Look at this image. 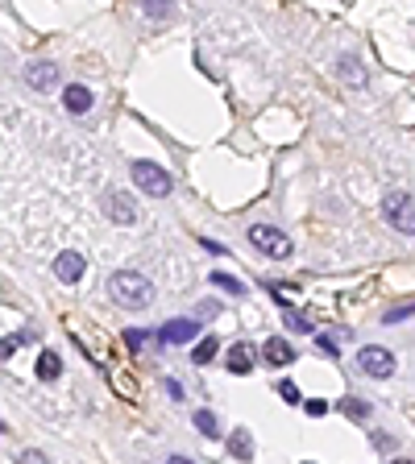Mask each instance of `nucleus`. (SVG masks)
Here are the masks:
<instances>
[{
	"instance_id": "14",
	"label": "nucleus",
	"mask_w": 415,
	"mask_h": 464,
	"mask_svg": "<svg viewBox=\"0 0 415 464\" xmlns=\"http://www.w3.org/2000/svg\"><path fill=\"white\" fill-rule=\"evenodd\" d=\"M191 423L199 427V435H204V439H216V435H220V423H216V415H212V411H195V418H191Z\"/></svg>"
},
{
	"instance_id": "15",
	"label": "nucleus",
	"mask_w": 415,
	"mask_h": 464,
	"mask_svg": "<svg viewBox=\"0 0 415 464\" xmlns=\"http://www.w3.org/2000/svg\"><path fill=\"white\" fill-rule=\"evenodd\" d=\"M141 8H145V17H154V21L175 17V0H141Z\"/></svg>"
},
{
	"instance_id": "13",
	"label": "nucleus",
	"mask_w": 415,
	"mask_h": 464,
	"mask_svg": "<svg viewBox=\"0 0 415 464\" xmlns=\"http://www.w3.org/2000/svg\"><path fill=\"white\" fill-rule=\"evenodd\" d=\"M229 456H232V460H249V456H253V439H249V431H245V427L229 435Z\"/></svg>"
},
{
	"instance_id": "3",
	"label": "nucleus",
	"mask_w": 415,
	"mask_h": 464,
	"mask_svg": "<svg viewBox=\"0 0 415 464\" xmlns=\"http://www.w3.org/2000/svg\"><path fill=\"white\" fill-rule=\"evenodd\" d=\"M129 175H133V183H138L145 195H154V199H166V195H171V186H175V183H171V175H166L158 162H133V166H129Z\"/></svg>"
},
{
	"instance_id": "9",
	"label": "nucleus",
	"mask_w": 415,
	"mask_h": 464,
	"mask_svg": "<svg viewBox=\"0 0 415 464\" xmlns=\"http://www.w3.org/2000/svg\"><path fill=\"white\" fill-rule=\"evenodd\" d=\"M21 79H25V88H34V92H50L54 79H58V67H54V62H29V67L21 71Z\"/></svg>"
},
{
	"instance_id": "20",
	"label": "nucleus",
	"mask_w": 415,
	"mask_h": 464,
	"mask_svg": "<svg viewBox=\"0 0 415 464\" xmlns=\"http://www.w3.org/2000/svg\"><path fill=\"white\" fill-rule=\"evenodd\" d=\"M208 282H212V286H220V290H229V294H241V290H245L232 274H216V270H212V278H208Z\"/></svg>"
},
{
	"instance_id": "17",
	"label": "nucleus",
	"mask_w": 415,
	"mask_h": 464,
	"mask_svg": "<svg viewBox=\"0 0 415 464\" xmlns=\"http://www.w3.org/2000/svg\"><path fill=\"white\" fill-rule=\"evenodd\" d=\"M341 75H345L353 88H366V71H362V67H357V58H349V54L341 58Z\"/></svg>"
},
{
	"instance_id": "11",
	"label": "nucleus",
	"mask_w": 415,
	"mask_h": 464,
	"mask_svg": "<svg viewBox=\"0 0 415 464\" xmlns=\"http://www.w3.org/2000/svg\"><path fill=\"white\" fill-rule=\"evenodd\" d=\"M262 357H266V365L282 369V365H291V361H295V348H291L282 336H270V340L262 344Z\"/></svg>"
},
{
	"instance_id": "24",
	"label": "nucleus",
	"mask_w": 415,
	"mask_h": 464,
	"mask_svg": "<svg viewBox=\"0 0 415 464\" xmlns=\"http://www.w3.org/2000/svg\"><path fill=\"white\" fill-rule=\"evenodd\" d=\"M199 245H204L208 253H216V257H229V245H220V240H208V236H204Z\"/></svg>"
},
{
	"instance_id": "18",
	"label": "nucleus",
	"mask_w": 415,
	"mask_h": 464,
	"mask_svg": "<svg viewBox=\"0 0 415 464\" xmlns=\"http://www.w3.org/2000/svg\"><path fill=\"white\" fill-rule=\"evenodd\" d=\"M212 357H216V336H204V340L191 348V361H195V365H208Z\"/></svg>"
},
{
	"instance_id": "4",
	"label": "nucleus",
	"mask_w": 415,
	"mask_h": 464,
	"mask_svg": "<svg viewBox=\"0 0 415 464\" xmlns=\"http://www.w3.org/2000/svg\"><path fill=\"white\" fill-rule=\"evenodd\" d=\"M357 369L366 373V377H390L395 373V353L390 348H382V344H366L362 353H357Z\"/></svg>"
},
{
	"instance_id": "10",
	"label": "nucleus",
	"mask_w": 415,
	"mask_h": 464,
	"mask_svg": "<svg viewBox=\"0 0 415 464\" xmlns=\"http://www.w3.org/2000/svg\"><path fill=\"white\" fill-rule=\"evenodd\" d=\"M92 104H95V95L84 88V83H71L67 92H62V108L71 112V116H84V112H92Z\"/></svg>"
},
{
	"instance_id": "7",
	"label": "nucleus",
	"mask_w": 415,
	"mask_h": 464,
	"mask_svg": "<svg viewBox=\"0 0 415 464\" xmlns=\"http://www.w3.org/2000/svg\"><path fill=\"white\" fill-rule=\"evenodd\" d=\"M84 266H88V261H84V253H75V249H62V253L54 257V278L71 286V282L84 278Z\"/></svg>"
},
{
	"instance_id": "16",
	"label": "nucleus",
	"mask_w": 415,
	"mask_h": 464,
	"mask_svg": "<svg viewBox=\"0 0 415 464\" xmlns=\"http://www.w3.org/2000/svg\"><path fill=\"white\" fill-rule=\"evenodd\" d=\"M58 373H62V361H58V353H42V357H38V377H42V381H54Z\"/></svg>"
},
{
	"instance_id": "19",
	"label": "nucleus",
	"mask_w": 415,
	"mask_h": 464,
	"mask_svg": "<svg viewBox=\"0 0 415 464\" xmlns=\"http://www.w3.org/2000/svg\"><path fill=\"white\" fill-rule=\"evenodd\" d=\"M345 415H353V418H369L374 415V407H369L366 398H345V407H341Z\"/></svg>"
},
{
	"instance_id": "21",
	"label": "nucleus",
	"mask_w": 415,
	"mask_h": 464,
	"mask_svg": "<svg viewBox=\"0 0 415 464\" xmlns=\"http://www.w3.org/2000/svg\"><path fill=\"white\" fill-rule=\"evenodd\" d=\"M407 315H415V303H403V307H390V311H386L382 320H386V324H399V320H407Z\"/></svg>"
},
{
	"instance_id": "1",
	"label": "nucleus",
	"mask_w": 415,
	"mask_h": 464,
	"mask_svg": "<svg viewBox=\"0 0 415 464\" xmlns=\"http://www.w3.org/2000/svg\"><path fill=\"white\" fill-rule=\"evenodd\" d=\"M108 294H112L117 307L141 311V307L154 303V282L145 278V274H138V270H117V274L108 278Z\"/></svg>"
},
{
	"instance_id": "8",
	"label": "nucleus",
	"mask_w": 415,
	"mask_h": 464,
	"mask_svg": "<svg viewBox=\"0 0 415 464\" xmlns=\"http://www.w3.org/2000/svg\"><path fill=\"white\" fill-rule=\"evenodd\" d=\"M195 336H199V324H195V320H171V324H162V332H158V340H162V344H171V348L191 344Z\"/></svg>"
},
{
	"instance_id": "22",
	"label": "nucleus",
	"mask_w": 415,
	"mask_h": 464,
	"mask_svg": "<svg viewBox=\"0 0 415 464\" xmlns=\"http://www.w3.org/2000/svg\"><path fill=\"white\" fill-rule=\"evenodd\" d=\"M278 394H282V402H291V407H299V402H303V398H299V385H295V381H282V385H278Z\"/></svg>"
},
{
	"instance_id": "27",
	"label": "nucleus",
	"mask_w": 415,
	"mask_h": 464,
	"mask_svg": "<svg viewBox=\"0 0 415 464\" xmlns=\"http://www.w3.org/2000/svg\"><path fill=\"white\" fill-rule=\"evenodd\" d=\"M21 460H25V464H42V460H46V456H42V452H38V448H29V452H25V456H21Z\"/></svg>"
},
{
	"instance_id": "2",
	"label": "nucleus",
	"mask_w": 415,
	"mask_h": 464,
	"mask_svg": "<svg viewBox=\"0 0 415 464\" xmlns=\"http://www.w3.org/2000/svg\"><path fill=\"white\" fill-rule=\"evenodd\" d=\"M382 216H386V224L395 232L415 236V195H407V191H386V195H382Z\"/></svg>"
},
{
	"instance_id": "6",
	"label": "nucleus",
	"mask_w": 415,
	"mask_h": 464,
	"mask_svg": "<svg viewBox=\"0 0 415 464\" xmlns=\"http://www.w3.org/2000/svg\"><path fill=\"white\" fill-rule=\"evenodd\" d=\"M104 212H108V220L112 224H121V228H129V224H138V203L125 195V191H104Z\"/></svg>"
},
{
	"instance_id": "23",
	"label": "nucleus",
	"mask_w": 415,
	"mask_h": 464,
	"mask_svg": "<svg viewBox=\"0 0 415 464\" xmlns=\"http://www.w3.org/2000/svg\"><path fill=\"white\" fill-rule=\"evenodd\" d=\"M303 411L312 418H320V415H328V402H320V398H312V402H303Z\"/></svg>"
},
{
	"instance_id": "26",
	"label": "nucleus",
	"mask_w": 415,
	"mask_h": 464,
	"mask_svg": "<svg viewBox=\"0 0 415 464\" xmlns=\"http://www.w3.org/2000/svg\"><path fill=\"white\" fill-rule=\"evenodd\" d=\"M141 340H145V332H125V344L129 348H141Z\"/></svg>"
},
{
	"instance_id": "25",
	"label": "nucleus",
	"mask_w": 415,
	"mask_h": 464,
	"mask_svg": "<svg viewBox=\"0 0 415 464\" xmlns=\"http://www.w3.org/2000/svg\"><path fill=\"white\" fill-rule=\"evenodd\" d=\"M166 394H171L175 402H183V398H187V390L179 385V381H175V377H166Z\"/></svg>"
},
{
	"instance_id": "12",
	"label": "nucleus",
	"mask_w": 415,
	"mask_h": 464,
	"mask_svg": "<svg viewBox=\"0 0 415 464\" xmlns=\"http://www.w3.org/2000/svg\"><path fill=\"white\" fill-rule=\"evenodd\" d=\"M249 369H253V348H249V344H232L229 348V373L241 377V373H249Z\"/></svg>"
},
{
	"instance_id": "5",
	"label": "nucleus",
	"mask_w": 415,
	"mask_h": 464,
	"mask_svg": "<svg viewBox=\"0 0 415 464\" xmlns=\"http://www.w3.org/2000/svg\"><path fill=\"white\" fill-rule=\"evenodd\" d=\"M249 245L262 249L266 257H278V261L291 257V240H286L278 228H270V224H253V228H249Z\"/></svg>"
}]
</instances>
